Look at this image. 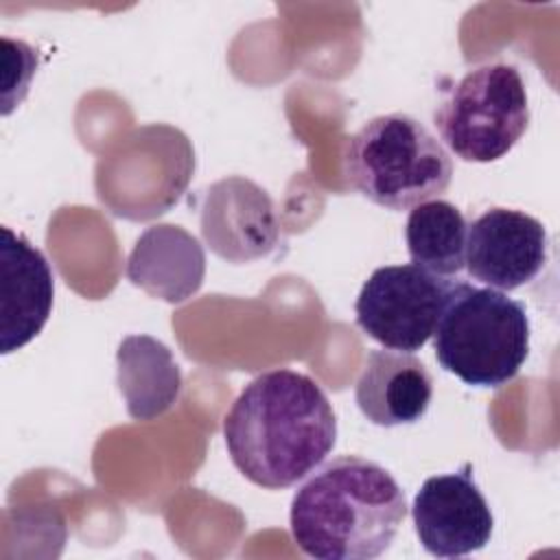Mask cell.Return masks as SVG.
Here are the masks:
<instances>
[{
    "mask_svg": "<svg viewBox=\"0 0 560 560\" xmlns=\"http://www.w3.org/2000/svg\"><path fill=\"white\" fill-rule=\"evenodd\" d=\"M206 276L201 243L179 225L147 228L129 258L127 278L153 298L177 304L195 295Z\"/></svg>",
    "mask_w": 560,
    "mask_h": 560,
    "instance_id": "cell-12",
    "label": "cell"
},
{
    "mask_svg": "<svg viewBox=\"0 0 560 560\" xmlns=\"http://www.w3.org/2000/svg\"><path fill=\"white\" fill-rule=\"evenodd\" d=\"M468 223L457 206L429 199L411 208L405 225L411 262L435 276H455L466 260Z\"/></svg>",
    "mask_w": 560,
    "mask_h": 560,
    "instance_id": "cell-14",
    "label": "cell"
},
{
    "mask_svg": "<svg viewBox=\"0 0 560 560\" xmlns=\"http://www.w3.org/2000/svg\"><path fill=\"white\" fill-rule=\"evenodd\" d=\"M411 518L420 545L435 558L479 551L494 529L490 505L472 477V464L424 479L413 499Z\"/></svg>",
    "mask_w": 560,
    "mask_h": 560,
    "instance_id": "cell-7",
    "label": "cell"
},
{
    "mask_svg": "<svg viewBox=\"0 0 560 560\" xmlns=\"http://www.w3.org/2000/svg\"><path fill=\"white\" fill-rule=\"evenodd\" d=\"M201 232L214 254L232 262L267 256L278 243V221L269 195L232 175L210 186L201 208Z\"/></svg>",
    "mask_w": 560,
    "mask_h": 560,
    "instance_id": "cell-10",
    "label": "cell"
},
{
    "mask_svg": "<svg viewBox=\"0 0 560 560\" xmlns=\"http://www.w3.org/2000/svg\"><path fill=\"white\" fill-rule=\"evenodd\" d=\"M0 352L33 341L55 302V276L46 256L11 228L0 230Z\"/></svg>",
    "mask_w": 560,
    "mask_h": 560,
    "instance_id": "cell-9",
    "label": "cell"
},
{
    "mask_svg": "<svg viewBox=\"0 0 560 560\" xmlns=\"http://www.w3.org/2000/svg\"><path fill=\"white\" fill-rule=\"evenodd\" d=\"M343 175L372 203L409 210L448 188L453 160L418 118L394 112L368 120L350 136Z\"/></svg>",
    "mask_w": 560,
    "mask_h": 560,
    "instance_id": "cell-4",
    "label": "cell"
},
{
    "mask_svg": "<svg viewBox=\"0 0 560 560\" xmlns=\"http://www.w3.org/2000/svg\"><path fill=\"white\" fill-rule=\"evenodd\" d=\"M453 284L413 262L378 267L357 295V326L383 348L416 352L431 339Z\"/></svg>",
    "mask_w": 560,
    "mask_h": 560,
    "instance_id": "cell-6",
    "label": "cell"
},
{
    "mask_svg": "<svg viewBox=\"0 0 560 560\" xmlns=\"http://www.w3.org/2000/svg\"><path fill=\"white\" fill-rule=\"evenodd\" d=\"M433 396L427 365L411 352L372 350L357 378L354 400L361 413L378 427L418 422Z\"/></svg>",
    "mask_w": 560,
    "mask_h": 560,
    "instance_id": "cell-11",
    "label": "cell"
},
{
    "mask_svg": "<svg viewBox=\"0 0 560 560\" xmlns=\"http://www.w3.org/2000/svg\"><path fill=\"white\" fill-rule=\"evenodd\" d=\"M431 337L446 372L472 387H501L527 361L529 317L503 291L455 280Z\"/></svg>",
    "mask_w": 560,
    "mask_h": 560,
    "instance_id": "cell-3",
    "label": "cell"
},
{
    "mask_svg": "<svg viewBox=\"0 0 560 560\" xmlns=\"http://www.w3.org/2000/svg\"><path fill=\"white\" fill-rule=\"evenodd\" d=\"M407 516V497L381 464L339 455L298 488L289 527L295 545L319 560H372L385 553Z\"/></svg>",
    "mask_w": 560,
    "mask_h": 560,
    "instance_id": "cell-2",
    "label": "cell"
},
{
    "mask_svg": "<svg viewBox=\"0 0 560 560\" xmlns=\"http://www.w3.org/2000/svg\"><path fill=\"white\" fill-rule=\"evenodd\" d=\"M433 122L457 158L479 164L501 160L529 125L521 72L505 61L470 68L442 98Z\"/></svg>",
    "mask_w": 560,
    "mask_h": 560,
    "instance_id": "cell-5",
    "label": "cell"
},
{
    "mask_svg": "<svg viewBox=\"0 0 560 560\" xmlns=\"http://www.w3.org/2000/svg\"><path fill=\"white\" fill-rule=\"evenodd\" d=\"M116 383L133 420L149 422L179 398L182 370L173 352L149 335H129L116 352Z\"/></svg>",
    "mask_w": 560,
    "mask_h": 560,
    "instance_id": "cell-13",
    "label": "cell"
},
{
    "mask_svg": "<svg viewBox=\"0 0 560 560\" xmlns=\"http://www.w3.org/2000/svg\"><path fill=\"white\" fill-rule=\"evenodd\" d=\"M232 464L267 490L291 488L330 455L335 409L308 376L278 368L252 378L223 418Z\"/></svg>",
    "mask_w": 560,
    "mask_h": 560,
    "instance_id": "cell-1",
    "label": "cell"
},
{
    "mask_svg": "<svg viewBox=\"0 0 560 560\" xmlns=\"http://www.w3.org/2000/svg\"><path fill=\"white\" fill-rule=\"evenodd\" d=\"M549 236L545 225L514 208H488L466 230L468 273L497 291L532 282L545 267Z\"/></svg>",
    "mask_w": 560,
    "mask_h": 560,
    "instance_id": "cell-8",
    "label": "cell"
}]
</instances>
